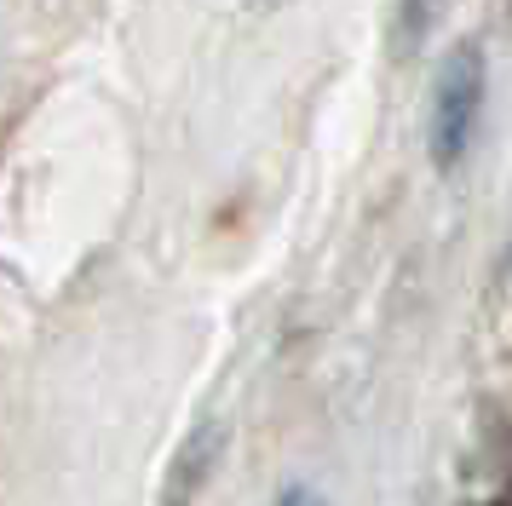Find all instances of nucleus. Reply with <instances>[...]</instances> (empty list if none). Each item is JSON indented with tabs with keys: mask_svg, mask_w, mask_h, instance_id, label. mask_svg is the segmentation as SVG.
Segmentation results:
<instances>
[{
	"mask_svg": "<svg viewBox=\"0 0 512 506\" xmlns=\"http://www.w3.org/2000/svg\"><path fill=\"white\" fill-rule=\"evenodd\" d=\"M225 449V432L219 426H202V432L185 443V455H179V472H173V489H167V506H190V495H196V483L208 478L213 455Z\"/></svg>",
	"mask_w": 512,
	"mask_h": 506,
	"instance_id": "obj_2",
	"label": "nucleus"
},
{
	"mask_svg": "<svg viewBox=\"0 0 512 506\" xmlns=\"http://www.w3.org/2000/svg\"><path fill=\"white\" fill-rule=\"evenodd\" d=\"M277 506H317V501H311V495H305V489H288V495H282Z\"/></svg>",
	"mask_w": 512,
	"mask_h": 506,
	"instance_id": "obj_4",
	"label": "nucleus"
},
{
	"mask_svg": "<svg viewBox=\"0 0 512 506\" xmlns=\"http://www.w3.org/2000/svg\"><path fill=\"white\" fill-rule=\"evenodd\" d=\"M489 506H512V501H489Z\"/></svg>",
	"mask_w": 512,
	"mask_h": 506,
	"instance_id": "obj_5",
	"label": "nucleus"
},
{
	"mask_svg": "<svg viewBox=\"0 0 512 506\" xmlns=\"http://www.w3.org/2000/svg\"><path fill=\"white\" fill-rule=\"evenodd\" d=\"M478 110H484V52L466 41L449 52L438 81V104H432V161L438 167H455L466 156Z\"/></svg>",
	"mask_w": 512,
	"mask_h": 506,
	"instance_id": "obj_1",
	"label": "nucleus"
},
{
	"mask_svg": "<svg viewBox=\"0 0 512 506\" xmlns=\"http://www.w3.org/2000/svg\"><path fill=\"white\" fill-rule=\"evenodd\" d=\"M432 18H438V0H403V41L415 46L432 29Z\"/></svg>",
	"mask_w": 512,
	"mask_h": 506,
	"instance_id": "obj_3",
	"label": "nucleus"
}]
</instances>
